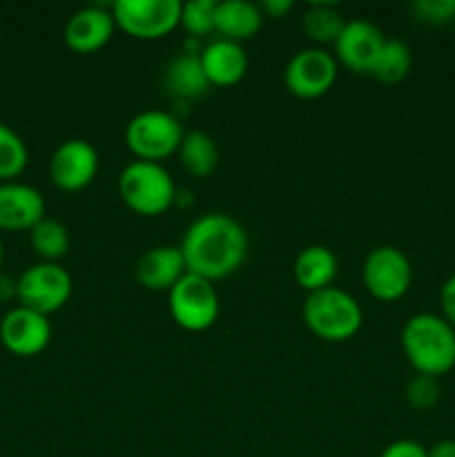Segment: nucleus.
Listing matches in <instances>:
<instances>
[{
    "label": "nucleus",
    "instance_id": "obj_2",
    "mask_svg": "<svg viewBox=\"0 0 455 457\" xmlns=\"http://www.w3.org/2000/svg\"><path fill=\"white\" fill-rule=\"evenodd\" d=\"M401 348L418 375L437 379L455 369V328L435 312H418L406 321Z\"/></svg>",
    "mask_w": 455,
    "mask_h": 457
},
{
    "label": "nucleus",
    "instance_id": "obj_17",
    "mask_svg": "<svg viewBox=\"0 0 455 457\" xmlns=\"http://www.w3.org/2000/svg\"><path fill=\"white\" fill-rule=\"evenodd\" d=\"M199 61L205 79L214 87H230V85L241 83L248 71V54L244 45L232 43V40L217 38L208 43L199 52Z\"/></svg>",
    "mask_w": 455,
    "mask_h": 457
},
{
    "label": "nucleus",
    "instance_id": "obj_35",
    "mask_svg": "<svg viewBox=\"0 0 455 457\" xmlns=\"http://www.w3.org/2000/svg\"><path fill=\"white\" fill-rule=\"evenodd\" d=\"M453 31H455V18H453Z\"/></svg>",
    "mask_w": 455,
    "mask_h": 457
},
{
    "label": "nucleus",
    "instance_id": "obj_14",
    "mask_svg": "<svg viewBox=\"0 0 455 457\" xmlns=\"http://www.w3.org/2000/svg\"><path fill=\"white\" fill-rule=\"evenodd\" d=\"M45 196L40 190L18 181L0 183V230L29 232L45 219Z\"/></svg>",
    "mask_w": 455,
    "mask_h": 457
},
{
    "label": "nucleus",
    "instance_id": "obj_27",
    "mask_svg": "<svg viewBox=\"0 0 455 457\" xmlns=\"http://www.w3.org/2000/svg\"><path fill=\"white\" fill-rule=\"evenodd\" d=\"M440 382L435 378H428V375H415V378L409 379V384L404 388L406 402L415 411L433 409L440 402Z\"/></svg>",
    "mask_w": 455,
    "mask_h": 457
},
{
    "label": "nucleus",
    "instance_id": "obj_13",
    "mask_svg": "<svg viewBox=\"0 0 455 457\" xmlns=\"http://www.w3.org/2000/svg\"><path fill=\"white\" fill-rule=\"evenodd\" d=\"M386 36L377 25L368 21H351L343 27L342 36L335 43L337 62L348 67L355 74H370L379 52H382Z\"/></svg>",
    "mask_w": 455,
    "mask_h": 457
},
{
    "label": "nucleus",
    "instance_id": "obj_31",
    "mask_svg": "<svg viewBox=\"0 0 455 457\" xmlns=\"http://www.w3.org/2000/svg\"><path fill=\"white\" fill-rule=\"evenodd\" d=\"M261 13L268 18H285L290 12H293L294 4L290 0H263L261 4Z\"/></svg>",
    "mask_w": 455,
    "mask_h": 457
},
{
    "label": "nucleus",
    "instance_id": "obj_7",
    "mask_svg": "<svg viewBox=\"0 0 455 457\" xmlns=\"http://www.w3.org/2000/svg\"><path fill=\"white\" fill-rule=\"evenodd\" d=\"M71 290H74V281L61 263L38 262L18 277L16 302L18 306L49 317L70 302Z\"/></svg>",
    "mask_w": 455,
    "mask_h": 457
},
{
    "label": "nucleus",
    "instance_id": "obj_34",
    "mask_svg": "<svg viewBox=\"0 0 455 457\" xmlns=\"http://www.w3.org/2000/svg\"><path fill=\"white\" fill-rule=\"evenodd\" d=\"M3 262H4V245H3V239H0V268H3Z\"/></svg>",
    "mask_w": 455,
    "mask_h": 457
},
{
    "label": "nucleus",
    "instance_id": "obj_29",
    "mask_svg": "<svg viewBox=\"0 0 455 457\" xmlns=\"http://www.w3.org/2000/svg\"><path fill=\"white\" fill-rule=\"evenodd\" d=\"M379 457H428V449L415 440H397L391 442Z\"/></svg>",
    "mask_w": 455,
    "mask_h": 457
},
{
    "label": "nucleus",
    "instance_id": "obj_32",
    "mask_svg": "<svg viewBox=\"0 0 455 457\" xmlns=\"http://www.w3.org/2000/svg\"><path fill=\"white\" fill-rule=\"evenodd\" d=\"M12 299H18V279L0 275V303H9Z\"/></svg>",
    "mask_w": 455,
    "mask_h": 457
},
{
    "label": "nucleus",
    "instance_id": "obj_1",
    "mask_svg": "<svg viewBox=\"0 0 455 457\" xmlns=\"http://www.w3.org/2000/svg\"><path fill=\"white\" fill-rule=\"evenodd\" d=\"M178 248L187 272L214 284L244 266L248 257V232L230 214L210 212L187 226Z\"/></svg>",
    "mask_w": 455,
    "mask_h": 457
},
{
    "label": "nucleus",
    "instance_id": "obj_19",
    "mask_svg": "<svg viewBox=\"0 0 455 457\" xmlns=\"http://www.w3.org/2000/svg\"><path fill=\"white\" fill-rule=\"evenodd\" d=\"M263 25L261 7L248 0H221L214 13V31L223 40L244 43L254 38Z\"/></svg>",
    "mask_w": 455,
    "mask_h": 457
},
{
    "label": "nucleus",
    "instance_id": "obj_33",
    "mask_svg": "<svg viewBox=\"0 0 455 457\" xmlns=\"http://www.w3.org/2000/svg\"><path fill=\"white\" fill-rule=\"evenodd\" d=\"M428 457H455V440H442L428 449Z\"/></svg>",
    "mask_w": 455,
    "mask_h": 457
},
{
    "label": "nucleus",
    "instance_id": "obj_5",
    "mask_svg": "<svg viewBox=\"0 0 455 457\" xmlns=\"http://www.w3.org/2000/svg\"><path fill=\"white\" fill-rule=\"evenodd\" d=\"M186 129L181 120L163 110L138 112L125 128V143L136 161L161 163L177 154Z\"/></svg>",
    "mask_w": 455,
    "mask_h": 457
},
{
    "label": "nucleus",
    "instance_id": "obj_28",
    "mask_svg": "<svg viewBox=\"0 0 455 457\" xmlns=\"http://www.w3.org/2000/svg\"><path fill=\"white\" fill-rule=\"evenodd\" d=\"M410 9H413L415 18L424 25H453L455 0H415Z\"/></svg>",
    "mask_w": 455,
    "mask_h": 457
},
{
    "label": "nucleus",
    "instance_id": "obj_9",
    "mask_svg": "<svg viewBox=\"0 0 455 457\" xmlns=\"http://www.w3.org/2000/svg\"><path fill=\"white\" fill-rule=\"evenodd\" d=\"M361 281L370 297L391 303L404 297L413 284V268L409 257L395 245H379L370 250L361 266Z\"/></svg>",
    "mask_w": 455,
    "mask_h": 457
},
{
    "label": "nucleus",
    "instance_id": "obj_22",
    "mask_svg": "<svg viewBox=\"0 0 455 457\" xmlns=\"http://www.w3.org/2000/svg\"><path fill=\"white\" fill-rule=\"evenodd\" d=\"M29 244L40 262L58 263L70 253V232L58 219L45 217L29 230Z\"/></svg>",
    "mask_w": 455,
    "mask_h": 457
},
{
    "label": "nucleus",
    "instance_id": "obj_10",
    "mask_svg": "<svg viewBox=\"0 0 455 457\" xmlns=\"http://www.w3.org/2000/svg\"><path fill=\"white\" fill-rule=\"evenodd\" d=\"M337 58L321 47H308L294 54L284 71V83L293 96L312 101L333 89L337 80Z\"/></svg>",
    "mask_w": 455,
    "mask_h": 457
},
{
    "label": "nucleus",
    "instance_id": "obj_30",
    "mask_svg": "<svg viewBox=\"0 0 455 457\" xmlns=\"http://www.w3.org/2000/svg\"><path fill=\"white\" fill-rule=\"evenodd\" d=\"M440 303H442V317H444V320L455 328V275H451L449 279L444 281V286H442Z\"/></svg>",
    "mask_w": 455,
    "mask_h": 457
},
{
    "label": "nucleus",
    "instance_id": "obj_20",
    "mask_svg": "<svg viewBox=\"0 0 455 457\" xmlns=\"http://www.w3.org/2000/svg\"><path fill=\"white\" fill-rule=\"evenodd\" d=\"M339 272V262L335 253L326 245H308L297 254L293 266L294 281L306 290L308 295L317 290L330 288Z\"/></svg>",
    "mask_w": 455,
    "mask_h": 457
},
{
    "label": "nucleus",
    "instance_id": "obj_12",
    "mask_svg": "<svg viewBox=\"0 0 455 457\" xmlns=\"http://www.w3.org/2000/svg\"><path fill=\"white\" fill-rule=\"evenodd\" d=\"M0 342L16 357L40 355L52 342L49 317L25 306L9 308L0 320Z\"/></svg>",
    "mask_w": 455,
    "mask_h": 457
},
{
    "label": "nucleus",
    "instance_id": "obj_8",
    "mask_svg": "<svg viewBox=\"0 0 455 457\" xmlns=\"http://www.w3.org/2000/svg\"><path fill=\"white\" fill-rule=\"evenodd\" d=\"M116 27L138 40H159L181 25L178 0H119L112 4Z\"/></svg>",
    "mask_w": 455,
    "mask_h": 457
},
{
    "label": "nucleus",
    "instance_id": "obj_3",
    "mask_svg": "<svg viewBox=\"0 0 455 457\" xmlns=\"http://www.w3.org/2000/svg\"><path fill=\"white\" fill-rule=\"evenodd\" d=\"M302 312L308 330L315 337L333 344L352 339L364 324L360 302L335 286L308 295Z\"/></svg>",
    "mask_w": 455,
    "mask_h": 457
},
{
    "label": "nucleus",
    "instance_id": "obj_26",
    "mask_svg": "<svg viewBox=\"0 0 455 457\" xmlns=\"http://www.w3.org/2000/svg\"><path fill=\"white\" fill-rule=\"evenodd\" d=\"M217 0H190L181 3V25L190 36H208L214 31Z\"/></svg>",
    "mask_w": 455,
    "mask_h": 457
},
{
    "label": "nucleus",
    "instance_id": "obj_4",
    "mask_svg": "<svg viewBox=\"0 0 455 457\" xmlns=\"http://www.w3.org/2000/svg\"><path fill=\"white\" fill-rule=\"evenodd\" d=\"M119 195L132 212L141 217H161L177 204L178 190L161 163L132 161L119 174Z\"/></svg>",
    "mask_w": 455,
    "mask_h": 457
},
{
    "label": "nucleus",
    "instance_id": "obj_24",
    "mask_svg": "<svg viewBox=\"0 0 455 457\" xmlns=\"http://www.w3.org/2000/svg\"><path fill=\"white\" fill-rule=\"evenodd\" d=\"M302 25L315 45H335L346 27V21L333 4H310L303 12Z\"/></svg>",
    "mask_w": 455,
    "mask_h": 457
},
{
    "label": "nucleus",
    "instance_id": "obj_11",
    "mask_svg": "<svg viewBox=\"0 0 455 457\" xmlns=\"http://www.w3.org/2000/svg\"><path fill=\"white\" fill-rule=\"evenodd\" d=\"M98 152L85 138H67L49 159V179L62 192H80L96 179Z\"/></svg>",
    "mask_w": 455,
    "mask_h": 457
},
{
    "label": "nucleus",
    "instance_id": "obj_15",
    "mask_svg": "<svg viewBox=\"0 0 455 457\" xmlns=\"http://www.w3.org/2000/svg\"><path fill=\"white\" fill-rule=\"evenodd\" d=\"M116 29L112 9L83 7L71 13L65 22L62 38L76 54H94L105 47Z\"/></svg>",
    "mask_w": 455,
    "mask_h": 457
},
{
    "label": "nucleus",
    "instance_id": "obj_23",
    "mask_svg": "<svg viewBox=\"0 0 455 457\" xmlns=\"http://www.w3.org/2000/svg\"><path fill=\"white\" fill-rule=\"evenodd\" d=\"M410 67H413V54H410L409 45L404 40L386 38L373 70H370V76L377 79L379 83L395 85L409 76Z\"/></svg>",
    "mask_w": 455,
    "mask_h": 457
},
{
    "label": "nucleus",
    "instance_id": "obj_21",
    "mask_svg": "<svg viewBox=\"0 0 455 457\" xmlns=\"http://www.w3.org/2000/svg\"><path fill=\"white\" fill-rule=\"evenodd\" d=\"M177 154L183 170L194 179H208L210 174H214L219 159H221V156H219L217 141H214L208 132H203V129L186 132Z\"/></svg>",
    "mask_w": 455,
    "mask_h": 457
},
{
    "label": "nucleus",
    "instance_id": "obj_18",
    "mask_svg": "<svg viewBox=\"0 0 455 457\" xmlns=\"http://www.w3.org/2000/svg\"><path fill=\"white\" fill-rule=\"evenodd\" d=\"M212 85L205 79L199 54L183 52L165 65L163 89L172 101H196Z\"/></svg>",
    "mask_w": 455,
    "mask_h": 457
},
{
    "label": "nucleus",
    "instance_id": "obj_16",
    "mask_svg": "<svg viewBox=\"0 0 455 457\" xmlns=\"http://www.w3.org/2000/svg\"><path fill=\"white\" fill-rule=\"evenodd\" d=\"M186 275L187 266L178 245H154L136 262L138 284L152 293H170Z\"/></svg>",
    "mask_w": 455,
    "mask_h": 457
},
{
    "label": "nucleus",
    "instance_id": "obj_6",
    "mask_svg": "<svg viewBox=\"0 0 455 457\" xmlns=\"http://www.w3.org/2000/svg\"><path fill=\"white\" fill-rule=\"evenodd\" d=\"M168 308L174 324L187 333H203L217 324L221 302L212 281L187 272L168 293Z\"/></svg>",
    "mask_w": 455,
    "mask_h": 457
},
{
    "label": "nucleus",
    "instance_id": "obj_25",
    "mask_svg": "<svg viewBox=\"0 0 455 457\" xmlns=\"http://www.w3.org/2000/svg\"><path fill=\"white\" fill-rule=\"evenodd\" d=\"M27 163H29V152L21 134L0 123V183L21 177Z\"/></svg>",
    "mask_w": 455,
    "mask_h": 457
}]
</instances>
